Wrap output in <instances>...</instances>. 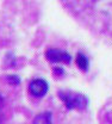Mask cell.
Segmentation results:
<instances>
[{
    "mask_svg": "<svg viewBox=\"0 0 112 124\" xmlns=\"http://www.w3.org/2000/svg\"><path fill=\"white\" fill-rule=\"evenodd\" d=\"M59 98L62 100L67 110H79L83 111L88 106V98L78 92H69V91H59Z\"/></svg>",
    "mask_w": 112,
    "mask_h": 124,
    "instance_id": "6da1fadb",
    "label": "cell"
},
{
    "mask_svg": "<svg viewBox=\"0 0 112 124\" xmlns=\"http://www.w3.org/2000/svg\"><path fill=\"white\" fill-rule=\"evenodd\" d=\"M28 91H29V93L31 94L32 97L41 99V98L47 95V93L49 91V84L44 79H41V78L32 79L31 81L29 82Z\"/></svg>",
    "mask_w": 112,
    "mask_h": 124,
    "instance_id": "7a4b0ae2",
    "label": "cell"
},
{
    "mask_svg": "<svg viewBox=\"0 0 112 124\" xmlns=\"http://www.w3.org/2000/svg\"><path fill=\"white\" fill-rule=\"evenodd\" d=\"M45 59L51 63H66L69 64L72 62V55L67 53L66 50L56 49V48H50L45 51Z\"/></svg>",
    "mask_w": 112,
    "mask_h": 124,
    "instance_id": "3957f363",
    "label": "cell"
},
{
    "mask_svg": "<svg viewBox=\"0 0 112 124\" xmlns=\"http://www.w3.org/2000/svg\"><path fill=\"white\" fill-rule=\"evenodd\" d=\"M32 124H52V113L50 111H44L38 113L33 118Z\"/></svg>",
    "mask_w": 112,
    "mask_h": 124,
    "instance_id": "277c9868",
    "label": "cell"
},
{
    "mask_svg": "<svg viewBox=\"0 0 112 124\" xmlns=\"http://www.w3.org/2000/svg\"><path fill=\"white\" fill-rule=\"evenodd\" d=\"M75 63L78 66V68L80 69L81 72L86 73L88 70V67H90V61L87 59L86 55H83L82 53H78L76 54V57H75Z\"/></svg>",
    "mask_w": 112,
    "mask_h": 124,
    "instance_id": "5b68a950",
    "label": "cell"
},
{
    "mask_svg": "<svg viewBox=\"0 0 112 124\" xmlns=\"http://www.w3.org/2000/svg\"><path fill=\"white\" fill-rule=\"evenodd\" d=\"M4 80L6 84L11 85V86H19L20 82H22V79L16 75V74H8V75H5L4 77Z\"/></svg>",
    "mask_w": 112,
    "mask_h": 124,
    "instance_id": "8992f818",
    "label": "cell"
},
{
    "mask_svg": "<svg viewBox=\"0 0 112 124\" xmlns=\"http://www.w3.org/2000/svg\"><path fill=\"white\" fill-rule=\"evenodd\" d=\"M52 70H54V74L56 75V77H59V78H61V77H64V69L62 68V67H54L52 68Z\"/></svg>",
    "mask_w": 112,
    "mask_h": 124,
    "instance_id": "52a82bcc",
    "label": "cell"
},
{
    "mask_svg": "<svg viewBox=\"0 0 112 124\" xmlns=\"http://www.w3.org/2000/svg\"><path fill=\"white\" fill-rule=\"evenodd\" d=\"M2 103H4V98L0 95V105H2Z\"/></svg>",
    "mask_w": 112,
    "mask_h": 124,
    "instance_id": "ba28073f",
    "label": "cell"
}]
</instances>
